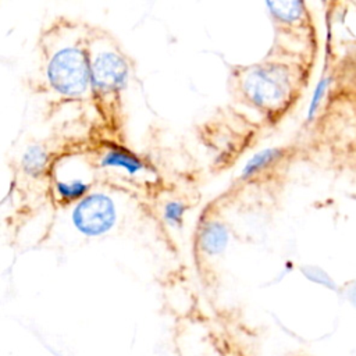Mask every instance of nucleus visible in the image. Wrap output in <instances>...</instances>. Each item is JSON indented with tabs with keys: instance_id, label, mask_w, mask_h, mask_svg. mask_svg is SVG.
Here are the masks:
<instances>
[{
	"instance_id": "obj_4",
	"label": "nucleus",
	"mask_w": 356,
	"mask_h": 356,
	"mask_svg": "<svg viewBox=\"0 0 356 356\" xmlns=\"http://www.w3.org/2000/svg\"><path fill=\"white\" fill-rule=\"evenodd\" d=\"M115 220L117 210L113 199L100 192H93L82 197L72 211L75 228L88 236L106 234L115 224Z\"/></svg>"
},
{
	"instance_id": "obj_1",
	"label": "nucleus",
	"mask_w": 356,
	"mask_h": 356,
	"mask_svg": "<svg viewBox=\"0 0 356 356\" xmlns=\"http://www.w3.org/2000/svg\"><path fill=\"white\" fill-rule=\"evenodd\" d=\"M86 25L54 22L42 36L44 79L49 88L68 100L85 99L90 90Z\"/></svg>"
},
{
	"instance_id": "obj_5",
	"label": "nucleus",
	"mask_w": 356,
	"mask_h": 356,
	"mask_svg": "<svg viewBox=\"0 0 356 356\" xmlns=\"http://www.w3.org/2000/svg\"><path fill=\"white\" fill-rule=\"evenodd\" d=\"M100 165L103 168H111L124 172L129 177L139 178L146 174V165L129 150L120 146H110L102 154Z\"/></svg>"
},
{
	"instance_id": "obj_2",
	"label": "nucleus",
	"mask_w": 356,
	"mask_h": 356,
	"mask_svg": "<svg viewBox=\"0 0 356 356\" xmlns=\"http://www.w3.org/2000/svg\"><path fill=\"white\" fill-rule=\"evenodd\" d=\"M88 54L93 100L111 111L128 82V58L110 35L100 32L89 33Z\"/></svg>"
},
{
	"instance_id": "obj_8",
	"label": "nucleus",
	"mask_w": 356,
	"mask_h": 356,
	"mask_svg": "<svg viewBox=\"0 0 356 356\" xmlns=\"http://www.w3.org/2000/svg\"><path fill=\"white\" fill-rule=\"evenodd\" d=\"M281 153H282V150L277 149V147H270V149H264V150L259 152L243 167L242 178H249V177L254 175L256 172H259L260 170L266 168L274 160H277L281 156Z\"/></svg>"
},
{
	"instance_id": "obj_6",
	"label": "nucleus",
	"mask_w": 356,
	"mask_h": 356,
	"mask_svg": "<svg viewBox=\"0 0 356 356\" xmlns=\"http://www.w3.org/2000/svg\"><path fill=\"white\" fill-rule=\"evenodd\" d=\"M199 242L206 253L217 254L222 252L228 243V229L220 221H210L203 227Z\"/></svg>"
},
{
	"instance_id": "obj_3",
	"label": "nucleus",
	"mask_w": 356,
	"mask_h": 356,
	"mask_svg": "<svg viewBox=\"0 0 356 356\" xmlns=\"http://www.w3.org/2000/svg\"><path fill=\"white\" fill-rule=\"evenodd\" d=\"M289 76L282 67L256 65L246 71L243 92L260 108H273L286 97Z\"/></svg>"
},
{
	"instance_id": "obj_7",
	"label": "nucleus",
	"mask_w": 356,
	"mask_h": 356,
	"mask_svg": "<svg viewBox=\"0 0 356 356\" xmlns=\"http://www.w3.org/2000/svg\"><path fill=\"white\" fill-rule=\"evenodd\" d=\"M89 189V182L78 179H57L54 182V192L57 199L63 203H71L85 197V193Z\"/></svg>"
},
{
	"instance_id": "obj_10",
	"label": "nucleus",
	"mask_w": 356,
	"mask_h": 356,
	"mask_svg": "<svg viewBox=\"0 0 356 356\" xmlns=\"http://www.w3.org/2000/svg\"><path fill=\"white\" fill-rule=\"evenodd\" d=\"M267 6L271 10V14H274L278 19L285 22H292L298 18H300L303 13V4L299 1H280V3H267Z\"/></svg>"
},
{
	"instance_id": "obj_9",
	"label": "nucleus",
	"mask_w": 356,
	"mask_h": 356,
	"mask_svg": "<svg viewBox=\"0 0 356 356\" xmlns=\"http://www.w3.org/2000/svg\"><path fill=\"white\" fill-rule=\"evenodd\" d=\"M47 156L43 147L40 146H31L22 157V167L26 174L32 177H38L39 174L43 172L46 167Z\"/></svg>"
},
{
	"instance_id": "obj_12",
	"label": "nucleus",
	"mask_w": 356,
	"mask_h": 356,
	"mask_svg": "<svg viewBox=\"0 0 356 356\" xmlns=\"http://www.w3.org/2000/svg\"><path fill=\"white\" fill-rule=\"evenodd\" d=\"M328 83H330V79L328 78H321L313 92V96H312V102L309 104V110H307V120H312L313 115L316 114L323 97H324V93L328 88Z\"/></svg>"
},
{
	"instance_id": "obj_11",
	"label": "nucleus",
	"mask_w": 356,
	"mask_h": 356,
	"mask_svg": "<svg viewBox=\"0 0 356 356\" xmlns=\"http://www.w3.org/2000/svg\"><path fill=\"white\" fill-rule=\"evenodd\" d=\"M185 210H186V206L182 202H179V200L168 202L163 211L165 222L171 227H179L184 221Z\"/></svg>"
}]
</instances>
